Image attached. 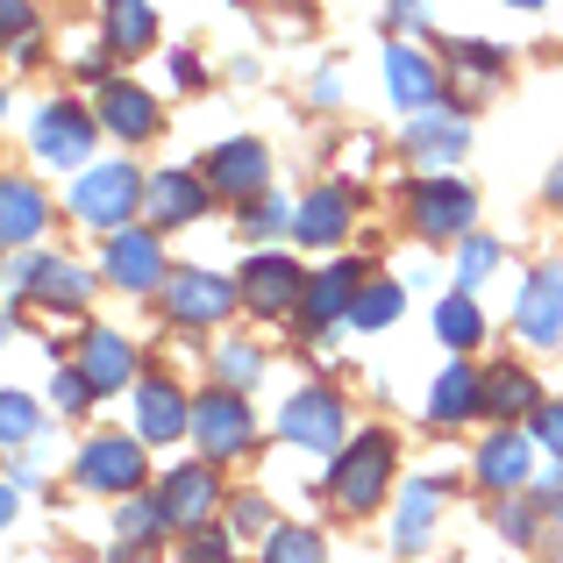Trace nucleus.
<instances>
[{
	"mask_svg": "<svg viewBox=\"0 0 563 563\" xmlns=\"http://www.w3.org/2000/svg\"><path fill=\"white\" fill-rule=\"evenodd\" d=\"M192 428V399L172 378H143L136 385V435L143 442H179Z\"/></svg>",
	"mask_w": 563,
	"mask_h": 563,
	"instance_id": "obj_18",
	"label": "nucleus"
},
{
	"mask_svg": "<svg viewBox=\"0 0 563 563\" xmlns=\"http://www.w3.org/2000/svg\"><path fill=\"white\" fill-rule=\"evenodd\" d=\"M385 485H393V435H385V428H364L357 442H343V450H335L329 499L343 514H372L378 499H385Z\"/></svg>",
	"mask_w": 563,
	"mask_h": 563,
	"instance_id": "obj_1",
	"label": "nucleus"
},
{
	"mask_svg": "<svg viewBox=\"0 0 563 563\" xmlns=\"http://www.w3.org/2000/svg\"><path fill=\"white\" fill-rule=\"evenodd\" d=\"M172 79H179V86H200V65H192V51L172 57Z\"/></svg>",
	"mask_w": 563,
	"mask_h": 563,
	"instance_id": "obj_45",
	"label": "nucleus"
},
{
	"mask_svg": "<svg viewBox=\"0 0 563 563\" xmlns=\"http://www.w3.org/2000/svg\"><path fill=\"white\" fill-rule=\"evenodd\" d=\"M43 214H51V207H43V192L29 179H0V243L22 250L29 235H43Z\"/></svg>",
	"mask_w": 563,
	"mask_h": 563,
	"instance_id": "obj_27",
	"label": "nucleus"
},
{
	"mask_svg": "<svg viewBox=\"0 0 563 563\" xmlns=\"http://www.w3.org/2000/svg\"><path fill=\"white\" fill-rule=\"evenodd\" d=\"M478 385H485V413H499V421H514V413H536V407H542L536 378H528L521 364H493V372H478Z\"/></svg>",
	"mask_w": 563,
	"mask_h": 563,
	"instance_id": "obj_28",
	"label": "nucleus"
},
{
	"mask_svg": "<svg viewBox=\"0 0 563 563\" xmlns=\"http://www.w3.org/2000/svg\"><path fill=\"white\" fill-rule=\"evenodd\" d=\"M79 485L108 499L143 493V435H93L79 450Z\"/></svg>",
	"mask_w": 563,
	"mask_h": 563,
	"instance_id": "obj_6",
	"label": "nucleus"
},
{
	"mask_svg": "<svg viewBox=\"0 0 563 563\" xmlns=\"http://www.w3.org/2000/svg\"><path fill=\"white\" fill-rule=\"evenodd\" d=\"M385 86H393V100L407 114H421V108H435V93H442V65L428 51H413V43H393V51H385Z\"/></svg>",
	"mask_w": 563,
	"mask_h": 563,
	"instance_id": "obj_19",
	"label": "nucleus"
},
{
	"mask_svg": "<svg viewBox=\"0 0 563 563\" xmlns=\"http://www.w3.org/2000/svg\"><path fill=\"white\" fill-rule=\"evenodd\" d=\"M264 563H329V550H321V536L314 528H272V536H264Z\"/></svg>",
	"mask_w": 563,
	"mask_h": 563,
	"instance_id": "obj_31",
	"label": "nucleus"
},
{
	"mask_svg": "<svg viewBox=\"0 0 563 563\" xmlns=\"http://www.w3.org/2000/svg\"><path fill=\"white\" fill-rule=\"evenodd\" d=\"M350 214H357V207H350V186H314L292 207V235H300L307 250H335L350 235Z\"/></svg>",
	"mask_w": 563,
	"mask_h": 563,
	"instance_id": "obj_17",
	"label": "nucleus"
},
{
	"mask_svg": "<svg viewBox=\"0 0 563 563\" xmlns=\"http://www.w3.org/2000/svg\"><path fill=\"white\" fill-rule=\"evenodd\" d=\"M407 214H413V229H421V243H450V235H471L478 192L464 179H421L407 192Z\"/></svg>",
	"mask_w": 563,
	"mask_h": 563,
	"instance_id": "obj_5",
	"label": "nucleus"
},
{
	"mask_svg": "<svg viewBox=\"0 0 563 563\" xmlns=\"http://www.w3.org/2000/svg\"><path fill=\"white\" fill-rule=\"evenodd\" d=\"M157 499H165V521L172 528H207V514L221 507V485H214V456H207V464H179L172 471L165 485H157Z\"/></svg>",
	"mask_w": 563,
	"mask_h": 563,
	"instance_id": "obj_14",
	"label": "nucleus"
},
{
	"mask_svg": "<svg viewBox=\"0 0 563 563\" xmlns=\"http://www.w3.org/2000/svg\"><path fill=\"white\" fill-rule=\"evenodd\" d=\"M435 514H442V485L435 478H413L407 493H399V514H393V550L413 556L428 536H435Z\"/></svg>",
	"mask_w": 563,
	"mask_h": 563,
	"instance_id": "obj_22",
	"label": "nucleus"
},
{
	"mask_svg": "<svg viewBox=\"0 0 563 563\" xmlns=\"http://www.w3.org/2000/svg\"><path fill=\"white\" fill-rule=\"evenodd\" d=\"M542 521H550V507H542V499H507V507H499V536H507L514 550H528V542L542 536Z\"/></svg>",
	"mask_w": 563,
	"mask_h": 563,
	"instance_id": "obj_35",
	"label": "nucleus"
},
{
	"mask_svg": "<svg viewBox=\"0 0 563 563\" xmlns=\"http://www.w3.org/2000/svg\"><path fill=\"white\" fill-rule=\"evenodd\" d=\"M165 499H143V493H129L122 507H114V536H122V550H151L157 536H165Z\"/></svg>",
	"mask_w": 563,
	"mask_h": 563,
	"instance_id": "obj_29",
	"label": "nucleus"
},
{
	"mask_svg": "<svg viewBox=\"0 0 563 563\" xmlns=\"http://www.w3.org/2000/svg\"><path fill=\"white\" fill-rule=\"evenodd\" d=\"M493 272H499V243H493V235H464V250H456V286L478 292Z\"/></svg>",
	"mask_w": 563,
	"mask_h": 563,
	"instance_id": "obj_34",
	"label": "nucleus"
},
{
	"mask_svg": "<svg viewBox=\"0 0 563 563\" xmlns=\"http://www.w3.org/2000/svg\"><path fill=\"white\" fill-rule=\"evenodd\" d=\"M286 221H292V207H278V200L257 192V200H243V243H250V235H278Z\"/></svg>",
	"mask_w": 563,
	"mask_h": 563,
	"instance_id": "obj_40",
	"label": "nucleus"
},
{
	"mask_svg": "<svg viewBox=\"0 0 563 563\" xmlns=\"http://www.w3.org/2000/svg\"><path fill=\"white\" fill-rule=\"evenodd\" d=\"M478 485L485 493H521L528 485V442L514 435V428H499V435L478 450Z\"/></svg>",
	"mask_w": 563,
	"mask_h": 563,
	"instance_id": "obj_25",
	"label": "nucleus"
},
{
	"mask_svg": "<svg viewBox=\"0 0 563 563\" xmlns=\"http://www.w3.org/2000/svg\"><path fill=\"white\" fill-rule=\"evenodd\" d=\"M485 407V385L471 364H450V372L435 378V393H428V413H435V428H456V421H471V413Z\"/></svg>",
	"mask_w": 563,
	"mask_h": 563,
	"instance_id": "obj_26",
	"label": "nucleus"
},
{
	"mask_svg": "<svg viewBox=\"0 0 563 563\" xmlns=\"http://www.w3.org/2000/svg\"><path fill=\"white\" fill-rule=\"evenodd\" d=\"M550 207H563V165L550 172Z\"/></svg>",
	"mask_w": 563,
	"mask_h": 563,
	"instance_id": "obj_46",
	"label": "nucleus"
},
{
	"mask_svg": "<svg viewBox=\"0 0 563 563\" xmlns=\"http://www.w3.org/2000/svg\"><path fill=\"white\" fill-rule=\"evenodd\" d=\"M0 435H8V450H22L36 435V399L29 393H0Z\"/></svg>",
	"mask_w": 563,
	"mask_h": 563,
	"instance_id": "obj_37",
	"label": "nucleus"
},
{
	"mask_svg": "<svg viewBox=\"0 0 563 563\" xmlns=\"http://www.w3.org/2000/svg\"><path fill=\"white\" fill-rule=\"evenodd\" d=\"M229 536H235V542H257V536H272V507H264L257 493L229 499Z\"/></svg>",
	"mask_w": 563,
	"mask_h": 563,
	"instance_id": "obj_38",
	"label": "nucleus"
},
{
	"mask_svg": "<svg viewBox=\"0 0 563 563\" xmlns=\"http://www.w3.org/2000/svg\"><path fill=\"white\" fill-rule=\"evenodd\" d=\"M536 442L563 464V399H542V407H536Z\"/></svg>",
	"mask_w": 563,
	"mask_h": 563,
	"instance_id": "obj_41",
	"label": "nucleus"
},
{
	"mask_svg": "<svg viewBox=\"0 0 563 563\" xmlns=\"http://www.w3.org/2000/svg\"><path fill=\"white\" fill-rule=\"evenodd\" d=\"M143 172L136 165H86L79 179H71V192H65V207L86 221V229H129L136 221V207H143Z\"/></svg>",
	"mask_w": 563,
	"mask_h": 563,
	"instance_id": "obj_2",
	"label": "nucleus"
},
{
	"mask_svg": "<svg viewBox=\"0 0 563 563\" xmlns=\"http://www.w3.org/2000/svg\"><path fill=\"white\" fill-rule=\"evenodd\" d=\"M29 143H36L43 165H57V172H86V157H93V114L71 108V100H51V108L29 122Z\"/></svg>",
	"mask_w": 563,
	"mask_h": 563,
	"instance_id": "obj_8",
	"label": "nucleus"
},
{
	"mask_svg": "<svg viewBox=\"0 0 563 563\" xmlns=\"http://www.w3.org/2000/svg\"><path fill=\"white\" fill-rule=\"evenodd\" d=\"M207 186L229 192V200H257L264 186H272V151L250 136H229L214 157H207Z\"/></svg>",
	"mask_w": 563,
	"mask_h": 563,
	"instance_id": "obj_13",
	"label": "nucleus"
},
{
	"mask_svg": "<svg viewBox=\"0 0 563 563\" xmlns=\"http://www.w3.org/2000/svg\"><path fill=\"white\" fill-rule=\"evenodd\" d=\"M100 29H108L114 57H136V51L157 43V8L151 0H108V8H100Z\"/></svg>",
	"mask_w": 563,
	"mask_h": 563,
	"instance_id": "obj_24",
	"label": "nucleus"
},
{
	"mask_svg": "<svg viewBox=\"0 0 563 563\" xmlns=\"http://www.w3.org/2000/svg\"><path fill=\"white\" fill-rule=\"evenodd\" d=\"M8 292H29V300L57 307V314H79V307L93 300V278H86L79 264H65V257H22L8 272Z\"/></svg>",
	"mask_w": 563,
	"mask_h": 563,
	"instance_id": "obj_10",
	"label": "nucleus"
},
{
	"mask_svg": "<svg viewBox=\"0 0 563 563\" xmlns=\"http://www.w3.org/2000/svg\"><path fill=\"white\" fill-rule=\"evenodd\" d=\"M192 442H200L214 464H229V456H250V442H257L250 393H235V385H214V393L192 399Z\"/></svg>",
	"mask_w": 563,
	"mask_h": 563,
	"instance_id": "obj_3",
	"label": "nucleus"
},
{
	"mask_svg": "<svg viewBox=\"0 0 563 563\" xmlns=\"http://www.w3.org/2000/svg\"><path fill=\"white\" fill-rule=\"evenodd\" d=\"M179 563H235V536H221L214 521H207V528H192V536H186V550H179Z\"/></svg>",
	"mask_w": 563,
	"mask_h": 563,
	"instance_id": "obj_39",
	"label": "nucleus"
},
{
	"mask_svg": "<svg viewBox=\"0 0 563 563\" xmlns=\"http://www.w3.org/2000/svg\"><path fill=\"white\" fill-rule=\"evenodd\" d=\"M357 292H364V272H357V264H329V272L307 286V321H314V329L350 321V314H357Z\"/></svg>",
	"mask_w": 563,
	"mask_h": 563,
	"instance_id": "obj_21",
	"label": "nucleus"
},
{
	"mask_svg": "<svg viewBox=\"0 0 563 563\" xmlns=\"http://www.w3.org/2000/svg\"><path fill=\"white\" fill-rule=\"evenodd\" d=\"M343 428H350V407L329 393V385H307V393H292L286 407H278V435L292 442V450H343Z\"/></svg>",
	"mask_w": 563,
	"mask_h": 563,
	"instance_id": "obj_4",
	"label": "nucleus"
},
{
	"mask_svg": "<svg viewBox=\"0 0 563 563\" xmlns=\"http://www.w3.org/2000/svg\"><path fill=\"white\" fill-rule=\"evenodd\" d=\"M235 286H243L250 314H292L314 278H307L292 257H278V250H257V257H243V278H235Z\"/></svg>",
	"mask_w": 563,
	"mask_h": 563,
	"instance_id": "obj_7",
	"label": "nucleus"
},
{
	"mask_svg": "<svg viewBox=\"0 0 563 563\" xmlns=\"http://www.w3.org/2000/svg\"><path fill=\"white\" fill-rule=\"evenodd\" d=\"M393 22L407 29V36H421L428 29V0H393Z\"/></svg>",
	"mask_w": 563,
	"mask_h": 563,
	"instance_id": "obj_44",
	"label": "nucleus"
},
{
	"mask_svg": "<svg viewBox=\"0 0 563 563\" xmlns=\"http://www.w3.org/2000/svg\"><path fill=\"white\" fill-rule=\"evenodd\" d=\"M471 151V122L456 108H421L407 122V157L413 165H456Z\"/></svg>",
	"mask_w": 563,
	"mask_h": 563,
	"instance_id": "obj_16",
	"label": "nucleus"
},
{
	"mask_svg": "<svg viewBox=\"0 0 563 563\" xmlns=\"http://www.w3.org/2000/svg\"><path fill=\"white\" fill-rule=\"evenodd\" d=\"M214 378H221V385H235V393H250V385L264 378L257 343H221V350H214Z\"/></svg>",
	"mask_w": 563,
	"mask_h": 563,
	"instance_id": "obj_33",
	"label": "nucleus"
},
{
	"mask_svg": "<svg viewBox=\"0 0 563 563\" xmlns=\"http://www.w3.org/2000/svg\"><path fill=\"white\" fill-rule=\"evenodd\" d=\"M100 122H108L122 143H143V136H157V100L143 93V86H129V79H108L100 86Z\"/></svg>",
	"mask_w": 563,
	"mask_h": 563,
	"instance_id": "obj_20",
	"label": "nucleus"
},
{
	"mask_svg": "<svg viewBox=\"0 0 563 563\" xmlns=\"http://www.w3.org/2000/svg\"><path fill=\"white\" fill-rule=\"evenodd\" d=\"M165 243H157L151 229H114L108 235V286L122 292H157L165 286Z\"/></svg>",
	"mask_w": 563,
	"mask_h": 563,
	"instance_id": "obj_11",
	"label": "nucleus"
},
{
	"mask_svg": "<svg viewBox=\"0 0 563 563\" xmlns=\"http://www.w3.org/2000/svg\"><path fill=\"white\" fill-rule=\"evenodd\" d=\"M79 372L93 378V393H122V385L136 378V350H129L114 329H93L79 343Z\"/></svg>",
	"mask_w": 563,
	"mask_h": 563,
	"instance_id": "obj_23",
	"label": "nucleus"
},
{
	"mask_svg": "<svg viewBox=\"0 0 563 563\" xmlns=\"http://www.w3.org/2000/svg\"><path fill=\"white\" fill-rule=\"evenodd\" d=\"M399 307H407V292H399L393 278H378V286H364V292H357V314H350V321H357V329H393Z\"/></svg>",
	"mask_w": 563,
	"mask_h": 563,
	"instance_id": "obj_32",
	"label": "nucleus"
},
{
	"mask_svg": "<svg viewBox=\"0 0 563 563\" xmlns=\"http://www.w3.org/2000/svg\"><path fill=\"white\" fill-rule=\"evenodd\" d=\"M550 521H556V550H563V499H556V507H550Z\"/></svg>",
	"mask_w": 563,
	"mask_h": 563,
	"instance_id": "obj_47",
	"label": "nucleus"
},
{
	"mask_svg": "<svg viewBox=\"0 0 563 563\" xmlns=\"http://www.w3.org/2000/svg\"><path fill=\"white\" fill-rule=\"evenodd\" d=\"M514 335L536 343V350H550L563 335V264H542L521 286V300H514Z\"/></svg>",
	"mask_w": 563,
	"mask_h": 563,
	"instance_id": "obj_12",
	"label": "nucleus"
},
{
	"mask_svg": "<svg viewBox=\"0 0 563 563\" xmlns=\"http://www.w3.org/2000/svg\"><path fill=\"white\" fill-rule=\"evenodd\" d=\"M435 335H442L450 350H478V343H485V314H478V300H471L464 286H456L450 300L435 307Z\"/></svg>",
	"mask_w": 563,
	"mask_h": 563,
	"instance_id": "obj_30",
	"label": "nucleus"
},
{
	"mask_svg": "<svg viewBox=\"0 0 563 563\" xmlns=\"http://www.w3.org/2000/svg\"><path fill=\"white\" fill-rule=\"evenodd\" d=\"M507 8H528V14H536V8H550V0H507Z\"/></svg>",
	"mask_w": 563,
	"mask_h": 563,
	"instance_id": "obj_48",
	"label": "nucleus"
},
{
	"mask_svg": "<svg viewBox=\"0 0 563 563\" xmlns=\"http://www.w3.org/2000/svg\"><path fill=\"white\" fill-rule=\"evenodd\" d=\"M86 399H93V378H86V372H57V407L86 413Z\"/></svg>",
	"mask_w": 563,
	"mask_h": 563,
	"instance_id": "obj_42",
	"label": "nucleus"
},
{
	"mask_svg": "<svg viewBox=\"0 0 563 563\" xmlns=\"http://www.w3.org/2000/svg\"><path fill=\"white\" fill-rule=\"evenodd\" d=\"M143 214H151V229H186V221H200L207 214V172L200 179H192V172H151Z\"/></svg>",
	"mask_w": 563,
	"mask_h": 563,
	"instance_id": "obj_15",
	"label": "nucleus"
},
{
	"mask_svg": "<svg viewBox=\"0 0 563 563\" xmlns=\"http://www.w3.org/2000/svg\"><path fill=\"white\" fill-rule=\"evenodd\" d=\"M442 57H450V65L464 71V79H485V86L499 79V51H493V43H471V36H456V43H442Z\"/></svg>",
	"mask_w": 563,
	"mask_h": 563,
	"instance_id": "obj_36",
	"label": "nucleus"
},
{
	"mask_svg": "<svg viewBox=\"0 0 563 563\" xmlns=\"http://www.w3.org/2000/svg\"><path fill=\"white\" fill-rule=\"evenodd\" d=\"M0 22H8V43H29V22H36V14H29V0H0Z\"/></svg>",
	"mask_w": 563,
	"mask_h": 563,
	"instance_id": "obj_43",
	"label": "nucleus"
},
{
	"mask_svg": "<svg viewBox=\"0 0 563 563\" xmlns=\"http://www.w3.org/2000/svg\"><path fill=\"white\" fill-rule=\"evenodd\" d=\"M235 300H243V286H229L214 272H172L165 278V314L179 329H214V321L235 314Z\"/></svg>",
	"mask_w": 563,
	"mask_h": 563,
	"instance_id": "obj_9",
	"label": "nucleus"
}]
</instances>
